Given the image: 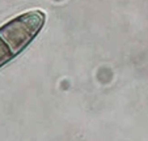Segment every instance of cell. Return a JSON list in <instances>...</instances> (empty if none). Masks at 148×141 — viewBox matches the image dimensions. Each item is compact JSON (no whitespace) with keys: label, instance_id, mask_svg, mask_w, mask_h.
Masks as SVG:
<instances>
[{"label":"cell","instance_id":"6da1fadb","mask_svg":"<svg viewBox=\"0 0 148 141\" xmlns=\"http://www.w3.org/2000/svg\"><path fill=\"white\" fill-rule=\"evenodd\" d=\"M46 16L34 9L14 17L0 28V67H3L33 41L45 24Z\"/></svg>","mask_w":148,"mask_h":141}]
</instances>
